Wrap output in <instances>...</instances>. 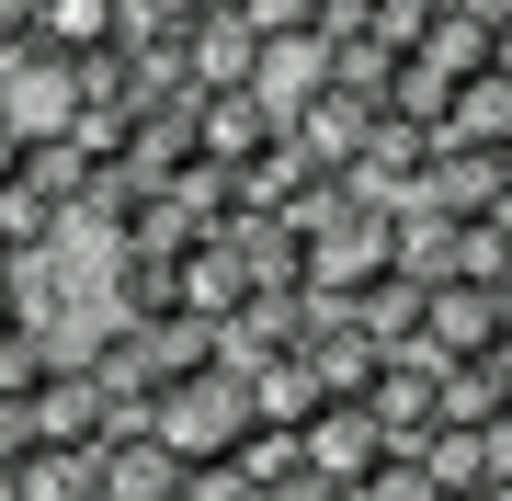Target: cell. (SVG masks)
I'll return each instance as SVG.
<instances>
[{
    "instance_id": "6da1fadb",
    "label": "cell",
    "mask_w": 512,
    "mask_h": 501,
    "mask_svg": "<svg viewBox=\"0 0 512 501\" xmlns=\"http://www.w3.org/2000/svg\"><path fill=\"white\" fill-rule=\"evenodd\" d=\"M285 228H296V251H308V297H353V285L399 274V205H376L353 183H308Z\"/></svg>"
},
{
    "instance_id": "7a4b0ae2",
    "label": "cell",
    "mask_w": 512,
    "mask_h": 501,
    "mask_svg": "<svg viewBox=\"0 0 512 501\" xmlns=\"http://www.w3.org/2000/svg\"><path fill=\"white\" fill-rule=\"evenodd\" d=\"M148 433L171 445V467H228V456H239V433H251V399H239V376H228V365L171 376V388L148 399Z\"/></svg>"
},
{
    "instance_id": "3957f363",
    "label": "cell",
    "mask_w": 512,
    "mask_h": 501,
    "mask_svg": "<svg viewBox=\"0 0 512 501\" xmlns=\"http://www.w3.org/2000/svg\"><path fill=\"white\" fill-rule=\"evenodd\" d=\"M0 126L23 137H69L80 126V57H46V46H0Z\"/></svg>"
},
{
    "instance_id": "277c9868",
    "label": "cell",
    "mask_w": 512,
    "mask_h": 501,
    "mask_svg": "<svg viewBox=\"0 0 512 501\" xmlns=\"http://www.w3.org/2000/svg\"><path fill=\"white\" fill-rule=\"evenodd\" d=\"M194 171V92H148L126 114V160H114V183L126 194H160V183H183Z\"/></svg>"
},
{
    "instance_id": "5b68a950",
    "label": "cell",
    "mask_w": 512,
    "mask_h": 501,
    "mask_svg": "<svg viewBox=\"0 0 512 501\" xmlns=\"http://www.w3.org/2000/svg\"><path fill=\"white\" fill-rule=\"evenodd\" d=\"M103 433H114V410H103V388H92V365L57 353L46 388L23 399V445H103Z\"/></svg>"
},
{
    "instance_id": "8992f818",
    "label": "cell",
    "mask_w": 512,
    "mask_h": 501,
    "mask_svg": "<svg viewBox=\"0 0 512 501\" xmlns=\"http://www.w3.org/2000/svg\"><path fill=\"white\" fill-rule=\"evenodd\" d=\"M501 319L512 297H478V285H433V308H421V365H490V342H501Z\"/></svg>"
},
{
    "instance_id": "52a82bcc",
    "label": "cell",
    "mask_w": 512,
    "mask_h": 501,
    "mask_svg": "<svg viewBox=\"0 0 512 501\" xmlns=\"http://www.w3.org/2000/svg\"><path fill=\"white\" fill-rule=\"evenodd\" d=\"M365 126H376V103L365 92H319L308 114H285V149L319 171V183H353V160H365Z\"/></svg>"
},
{
    "instance_id": "ba28073f",
    "label": "cell",
    "mask_w": 512,
    "mask_h": 501,
    "mask_svg": "<svg viewBox=\"0 0 512 501\" xmlns=\"http://www.w3.org/2000/svg\"><path fill=\"white\" fill-rule=\"evenodd\" d=\"M433 388H444V365H421V353H387V365H376V388L353 399V410L387 433V456H410L421 433H433Z\"/></svg>"
},
{
    "instance_id": "9c48e42d",
    "label": "cell",
    "mask_w": 512,
    "mask_h": 501,
    "mask_svg": "<svg viewBox=\"0 0 512 501\" xmlns=\"http://www.w3.org/2000/svg\"><path fill=\"white\" fill-rule=\"evenodd\" d=\"M239 399H251V422L262 433H308L319 422V410H330V388H319V376H308V353H262V365H239Z\"/></svg>"
},
{
    "instance_id": "30bf717a",
    "label": "cell",
    "mask_w": 512,
    "mask_h": 501,
    "mask_svg": "<svg viewBox=\"0 0 512 501\" xmlns=\"http://www.w3.org/2000/svg\"><path fill=\"white\" fill-rule=\"evenodd\" d=\"M274 137H285V126H274L251 92H194V160H205V171H251Z\"/></svg>"
},
{
    "instance_id": "8fae6325",
    "label": "cell",
    "mask_w": 512,
    "mask_h": 501,
    "mask_svg": "<svg viewBox=\"0 0 512 501\" xmlns=\"http://www.w3.org/2000/svg\"><path fill=\"white\" fill-rule=\"evenodd\" d=\"M319 92H330V46H319V35H262V57H251V103L285 126V114H308Z\"/></svg>"
},
{
    "instance_id": "7c38bea8",
    "label": "cell",
    "mask_w": 512,
    "mask_h": 501,
    "mask_svg": "<svg viewBox=\"0 0 512 501\" xmlns=\"http://www.w3.org/2000/svg\"><path fill=\"white\" fill-rule=\"evenodd\" d=\"M171 308L205 319V331H228V319L251 308V274H239V251H228V240H194L183 262H171Z\"/></svg>"
},
{
    "instance_id": "4fadbf2b",
    "label": "cell",
    "mask_w": 512,
    "mask_h": 501,
    "mask_svg": "<svg viewBox=\"0 0 512 501\" xmlns=\"http://www.w3.org/2000/svg\"><path fill=\"white\" fill-rule=\"evenodd\" d=\"M217 240L239 251L251 297H308V251H296V228H285V217H217Z\"/></svg>"
},
{
    "instance_id": "5bb4252c",
    "label": "cell",
    "mask_w": 512,
    "mask_h": 501,
    "mask_svg": "<svg viewBox=\"0 0 512 501\" xmlns=\"http://www.w3.org/2000/svg\"><path fill=\"white\" fill-rule=\"evenodd\" d=\"M296 445H308V467H319L330 490H353V479H376V467H387V433H376V422H365L353 399H330L319 422L296 433Z\"/></svg>"
},
{
    "instance_id": "9a60e30c",
    "label": "cell",
    "mask_w": 512,
    "mask_h": 501,
    "mask_svg": "<svg viewBox=\"0 0 512 501\" xmlns=\"http://www.w3.org/2000/svg\"><path fill=\"white\" fill-rule=\"evenodd\" d=\"M251 57H262V35L217 0V12L183 35V92H251Z\"/></svg>"
},
{
    "instance_id": "2e32d148",
    "label": "cell",
    "mask_w": 512,
    "mask_h": 501,
    "mask_svg": "<svg viewBox=\"0 0 512 501\" xmlns=\"http://www.w3.org/2000/svg\"><path fill=\"white\" fill-rule=\"evenodd\" d=\"M330 308H342L376 353H410V342H421V308H433V285H421V274H376V285H353V297H330Z\"/></svg>"
},
{
    "instance_id": "e0dca14e",
    "label": "cell",
    "mask_w": 512,
    "mask_h": 501,
    "mask_svg": "<svg viewBox=\"0 0 512 501\" xmlns=\"http://www.w3.org/2000/svg\"><path fill=\"white\" fill-rule=\"evenodd\" d=\"M490 35H501V23L478 12V0H444V12L421 23V46H410V57L444 80V92H456V80H478V69H490Z\"/></svg>"
},
{
    "instance_id": "ac0fdd59",
    "label": "cell",
    "mask_w": 512,
    "mask_h": 501,
    "mask_svg": "<svg viewBox=\"0 0 512 501\" xmlns=\"http://www.w3.org/2000/svg\"><path fill=\"white\" fill-rule=\"evenodd\" d=\"M410 467H421L444 501H467V490H490V479H501V433H456V422H433V433L410 445Z\"/></svg>"
},
{
    "instance_id": "d6986e66",
    "label": "cell",
    "mask_w": 512,
    "mask_h": 501,
    "mask_svg": "<svg viewBox=\"0 0 512 501\" xmlns=\"http://www.w3.org/2000/svg\"><path fill=\"white\" fill-rule=\"evenodd\" d=\"M12 501H103V445H23Z\"/></svg>"
},
{
    "instance_id": "ffe728a7",
    "label": "cell",
    "mask_w": 512,
    "mask_h": 501,
    "mask_svg": "<svg viewBox=\"0 0 512 501\" xmlns=\"http://www.w3.org/2000/svg\"><path fill=\"white\" fill-rule=\"evenodd\" d=\"M12 35H23V46H46V57H92V46L126 35V12H114V0H35Z\"/></svg>"
},
{
    "instance_id": "44dd1931",
    "label": "cell",
    "mask_w": 512,
    "mask_h": 501,
    "mask_svg": "<svg viewBox=\"0 0 512 501\" xmlns=\"http://www.w3.org/2000/svg\"><path fill=\"white\" fill-rule=\"evenodd\" d=\"M410 205H433V217H490L501 205V160L490 149H433V171H421Z\"/></svg>"
},
{
    "instance_id": "7402d4cb",
    "label": "cell",
    "mask_w": 512,
    "mask_h": 501,
    "mask_svg": "<svg viewBox=\"0 0 512 501\" xmlns=\"http://www.w3.org/2000/svg\"><path fill=\"white\" fill-rule=\"evenodd\" d=\"M103 501H183V467L160 433H103Z\"/></svg>"
},
{
    "instance_id": "603a6c76",
    "label": "cell",
    "mask_w": 512,
    "mask_h": 501,
    "mask_svg": "<svg viewBox=\"0 0 512 501\" xmlns=\"http://www.w3.org/2000/svg\"><path fill=\"white\" fill-rule=\"evenodd\" d=\"M444 149H512V80H490V69H478V80H456V92H444Z\"/></svg>"
},
{
    "instance_id": "cb8c5ba5",
    "label": "cell",
    "mask_w": 512,
    "mask_h": 501,
    "mask_svg": "<svg viewBox=\"0 0 512 501\" xmlns=\"http://www.w3.org/2000/svg\"><path fill=\"white\" fill-rule=\"evenodd\" d=\"M308 183H319V171H308V160H296L285 137H274V149H262L251 171H228V217H296V194H308Z\"/></svg>"
},
{
    "instance_id": "d4e9b609",
    "label": "cell",
    "mask_w": 512,
    "mask_h": 501,
    "mask_svg": "<svg viewBox=\"0 0 512 501\" xmlns=\"http://www.w3.org/2000/svg\"><path fill=\"white\" fill-rule=\"evenodd\" d=\"M433 285H478V297H512V240H501L490 217H456V228H444V274H433Z\"/></svg>"
},
{
    "instance_id": "484cf974",
    "label": "cell",
    "mask_w": 512,
    "mask_h": 501,
    "mask_svg": "<svg viewBox=\"0 0 512 501\" xmlns=\"http://www.w3.org/2000/svg\"><path fill=\"white\" fill-rule=\"evenodd\" d=\"M501 410H512V388L490 365H444V388H433V422H456V433H501Z\"/></svg>"
},
{
    "instance_id": "4316f807",
    "label": "cell",
    "mask_w": 512,
    "mask_h": 501,
    "mask_svg": "<svg viewBox=\"0 0 512 501\" xmlns=\"http://www.w3.org/2000/svg\"><path fill=\"white\" fill-rule=\"evenodd\" d=\"M57 353H69V342H57L46 319H12V331H0V410H23V399H35Z\"/></svg>"
},
{
    "instance_id": "83f0119b",
    "label": "cell",
    "mask_w": 512,
    "mask_h": 501,
    "mask_svg": "<svg viewBox=\"0 0 512 501\" xmlns=\"http://www.w3.org/2000/svg\"><path fill=\"white\" fill-rule=\"evenodd\" d=\"M228 467H239V479H251V501H262V490H285L296 467H308V445H296V433H262V422H251V433H239V456H228Z\"/></svg>"
},
{
    "instance_id": "f1b7e54d",
    "label": "cell",
    "mask_w": 512,
    "mask_h": 501,
    "mask_svg": "<svg viewBox=\"0 0 512 501\" xmlns=\"http://www.w3.org/2000/svg\"><path fill=\"white\" fill-rule=\"evenodd\" d=\"M114 12H126V35H148V46H183L217 0H114Z\"/></svg>"
},
{
    "instance_id": "f546056e",
    "label": "cell",
    "mask_w": 512,
    "mask_h": 501,
    "mask_svg": "<svg viewBox=\"0 0 512 501\" xmlns=\"http://www.w3.org/2000/svg\"><path fill=\"white\" fill-rule=\"evenodd\" d=\"M342 501H444V490H433V479H421V467H410V456H387V467H376V479H353Z\"/></svg>"
},
{
    "instance_id": "4dcf8cb0",
    "label": "cell",
    "mask_w": 512,
    "mask_h": 501,
    "mask_svg": "<svg viewBox=\"0 0 512 501\" xmlns=\"http://www.w3.org/2000/svg\"><path fill=\"white\" fill-rule=\"evenodd\" d=\"M239 23H251V35H308L319 23V0H228Z\"/></svg>"
},
{
    "instance_id": "1f68e13d",
    "label": "cell",
    "mask_w": 512,
    "mask_h": 501,
    "mask_svg": "<svg viewBox=\"0 0 512 501\" xmlns=\"http://www.w3.org/2000/svg\"><path fill=\"white\" fill-rule=\"evenodd\" d=\"M183 501H251V479L239 467H183Z\"/></svg>"
},
{
    "instance_id": "d6a6232c",
    "label": "cell",
    "mask_w": 512,
    "mask_h": 501,
    "mask_svg": "<svg viewBox=\"0 0 512 501\" xmlns=\"http://www.w3.org/2000/svg\"><path fill=\"white\" fill-rule=\"evenodd\" d=\"M262 501H342V490H330L319 467H296V479H285V490H262Z\"/></svg>"
},
{
    "instance_id": "836d02e7",
    "label": "cell",
    "mask_w": 512,
    "mask_h": 501,
    "mask_svg": "<svg viewBox=\"0 0 512 501\" xmlns=\"http://www.w3.org/2000/svg\"><path fill=\"white\" fill-rule=\"evenodd\" d=\"M23 149H35V137H23V126H0V194L23 183Z\"/></svg>"
},
{
    "instance_id": "e575fe53",
    "label": "cell",
    "mask_w": 512,
    "mask_h": 501,
    "mask_svg": "<svg viewBox=\"0 0 512 501\" xmlns=\"http://www.w3.org/2000/svg\"><path fill=\"white\" fill-rule=\"evenodd\" d=\"M490 376H501V388H512V319H501V342H490Z\"/></svg>"
},
{
    "instance_id": "d590c367",
    "label": "cell",
    "mask_w": 512,
    "mask_h": 501,
    "mask_svg": "<svg viewBox=\"0 0 512 501\" xmlns=\"http://www.w3.org/2000/svg\"><path fill=\"white\" fill-rule=\"evenodd\" d=\"M490 228H501V240H512V183H501V205H490Z\"/></svg>"
},
{
    "instance_id": "8d00e7d4",
    "label": "cell",
    "mask_w": 512,
    "mask_h": 501,
    "mask_svg": "<svg viewBox=\"0 0 512 501\" xmlns=\"http://www.w3.org/2000/svg\"><path fill=\"white\" fill-rule=\"evenodd\" d=\"M478 12H490V23H501V35H512V0H478Z\"/></svg>"
},
{
    "instance_id": "74e56055",
    "label": "cell",
    "mask_w": 512,
    "mask_h": 501,
    "mask_svg": "<svg viewBox=\"0 0 512 501\" xmlns=\"http://www.w3.org/2000/svg\"><path fill=\"white\" fill-rule=\"evenodd\" d=\"M490 501H512V456H501V479H490Z\"/></svg>"
},
{
    "instance_id": "f35d334b",
    "label": "cell",
    "mask_w": 512,
    "mask_h": 501,
    "mask_svg": "<svg viewBox=\"0 0 512 501\" xmlns=\"http://www.w3.org/2000/svg\"><path fill=\"white\" fill-rule=\"evenodd\" d=\"M319 12H365V0H319Z\"/></svg>"
},
{
    "instance_id": "ab89813d",
    "label": "cell",
    "mask_w": 512,
    "mask_h": 501,
    "mask_svg": "<svg viewBox=\"0 0 512 501\" xmlns=\"http://www.w3.org/2000/svg\"><path fill=\"white\" fill-rule=\"evenodd\" d=\"M0 501H12V456H0Z\"/></svg>"
},
{
    "instance_id": "60d3db41",
    "label": "cell",
    "mask_w": 512,
    "mask_h": 501,
    "mask_svg": "<svg viewBox=\"0 0 512 501\" xmlns=\"http://www.w3.org/2000/svg\"><path fill=\"white\" fill-rule=\"evenodd\" d=\"M501 183H512V149H501Z\"/></svg>"
},
{
    "instance_id": "b9f144b4",
    "label": "cell",
    "mask_w": 512,
    "mask_h": 501,
    "mask_svg": "<svg viewBox=\"0 0 512 501\" xmlns=\"http://www.w3.org/2000/svg\"><path fill=\"white\" fill-rule=\"evenodd\" d=\"M467 501H490V490H467Z\"/></svg>"
}]
</instances>
